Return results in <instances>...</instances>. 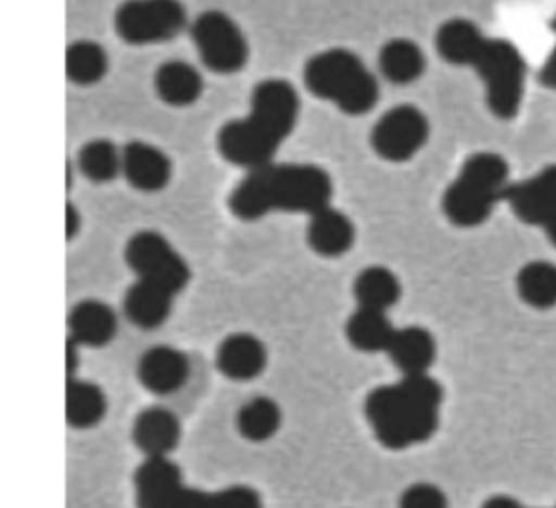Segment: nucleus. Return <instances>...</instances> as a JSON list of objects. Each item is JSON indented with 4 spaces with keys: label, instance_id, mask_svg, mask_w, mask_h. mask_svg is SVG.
<instances>
[{
    "label": "nucleus",
    "instance_id": "nucleus-4",
    "mask_svg": "<svg viewBox=\"0 0 556 508\" xmlns=\"http://www.w3.org/2000/svg\"><path fill=\"white\" fill-rule=\"evenodd\" d=\"M302 80L315 98L332 102L345 115H365L380 98L378 78L348 48H328L308 56Z\"/></svg>",
    "mask_w": 556,
    "mask_h": 508
},
{
    "label": "nucleus",
    "instance_id": "nucleus-18",
    "mask_svg": "<svg viewBox=\"0 0 556 508\" xmlns=\"http://www.w3.org/2000/svg\"><path fill=\"white\" fill-rule=\"evenodd\" d=\"M204 89V78L195 65L185 59L163 61L154 72V91L167 106H189Z\"/></svg>",
    "mask_w": 556,
    "mask_h": 508
},
{
    "label": "nucleus",
    "instance_id": "nucleus-2",
    "mask_svg": "<svg viewBox=\"0 0 556 508\" xmlns=\"http://www.w3.org/2000/svg\"><path fill=\"white\" fill-rule=\"evenodd\" d=\"M332 178L315 163H269L248 172L230 191L228 208L241 221H256L274 211L306 213L330 206Z\"/></svg>",
    "mask_w": 556,
    "mask_h": 508
},
{
    "label": "nucleus",
    "instance_id": "nucleus-21",
    "mask_svg": "<svg viewBox=\"0 0 556 508\" xmlns=\"http://www.w3.org/2000/svg\"><path fill=\"white\" fill-rule=\"evenodd\" d=\"M387 354L404 376L428 373L437 354L434 336L421 326L400 328L395 330Z\"/></svg>",
    "mask_w": 556,
    "mask_h": 508
},
{
    "label": "nucleus",
    "instance_id": "nucleus-29",
    "mask_svg": "<svg viewBox=\"0 0 556 508\" xmlns=\"http://www.w3.org/2000/svg\"><path fill=\"white\" fill-rule=\"evenodd\" d=\"M517 291L534 308L556 306V265L549 261L526 263L517 274Z\"/></svg>",
    "mask_w": 556,
    "mask_h": 508
},
{
    "label": "nucleus",
    "instance_id": "nucleus-17",
    "mask_svg": "<svg viewBox=\"0 0 556 508\" xmlns=\"http://www.w3.org/2000/svg\"><path fill=\"white\" fill-rule=\"evenodd\" d=\"M215 363L217 369L230 380H252L263 373L267 350L254 334L235 332L217 345Z\"/></svg>",
    "mask_w": 556,
    "mask_h": 508
},
{
    "label": "nucleus",
    "instance_id": "nucleus-28",
    "mask_svg": "<svg viewBox=\"0 0 556 508\" xmlns=\"http://www.w3.org/2000/svg\"><path fill=\"white\" fill-rule=\"evenodd\" d=\"M80 174L91 182H111L122 174V148L111 139H91L76 154Z\"/></svg>",
    "mask_w": 556,
    "mask_h": 508
},
{
    "label": "nucleus",
    "instance_id": "nucleus-13",
    "mask_svg": "<svg viewBox=\"0 0 556 508\" xmlns=\"http://www.w3.org/2000/svg\"><path fill=\"white\" fill-rule=\"evenodd\" d=\"M122 176L137 191H161L172 178V158L148 141H128L122 145Z\"/></svg>",
    "mask_w": 556,
    "mask_h": 508
},
{
    "label": "nucleus",
    "instance_id": "nucleus-3",
    "mask_svg": "<svg viewBox=\"0 0 556 508\" xmlns=\"http://www.w3.org/2000/svg\"><path fill=\"white\" fill-rule=\"evenodd\" d=\"M441 399L443 389L432 376H402L367 395L365 417L384 447L406 449L437 432Z\"/></svg>",
    "mask_w": 556,
    "mask_h": 508
},
{
    "label": "nucleus",
    "instance_id": "nucleus-30",
    "mask_svg": "<svg viewBox=\"0 0 556 508\" xmlns=\"http://www.w3.org/2000/svg\"><path fill=\"white\" fill-rule=\"evenodd\" d=\"M237 428L248 441L261 443L276 434L280 428V408L271 397L258 395L241 404L237 412Z\"/></svg>",
    "mask_w": 556,
    "mask_h": 508
},
{
    "label": "nucleus",
    "instance_id": "nucleus-8",
    "mask_svg": "<svg viewBox=\"0 0 556 508\" xmlns=\"http://www.w3.org/2000/svg\"><path fill=\"white\" fill-rule=\"evenodd\" d=\"M189 35L204 67L215 74H237L248 63V41L239 24L224 11L208 9L193 17Z\"/></svg>",
    "mask_w": 556,
    "mask_h": 508
},
{
    "label": "nucleus",
    "instance_id": "nucleus-16",
    "mask_svg": "<svg viewBox=\"0 0 556 508\" xmlns=\"http://www.w3.org/2000/svg\"><path fill=\"white\" fill-rule=\"evenodd\" d=\"M356 228L352 219L332 206H326L308 217L306 243L308 247L326 258H337L354 245Z\"/></svg>",
    "mask_w": 556,
    "mask_h": 508
},
{
    "label": "nucleus",
    "instance_id": "nucleus-9",
    "mask_svg": "<svg viewBox=\"0 0 556 508\" xmlns=\"http://www.w3.org/2000/svg\"><path fill=\"white\" fill-rule=\"evenodd\" d=\"M124 261L141 282L156 284L172 295L180 293L191 269L178 250L156 230H137L124 245Z\"/></svg>",
    "mask_w": 556,
    "mask_h": 508
},
{
    "label": "nucleus",
    "instance_id": "nucleus-10",
    "mask_svg": "<svg viewBox=\"0 0 556 508\" xmlns=\"http://www.w3.org/2000/svg\"><path fill=\"white\" fill-rule=\"evenodd\" d=\"M113 26L128 46L163 43L187 26V11L174 0H128L117 4Z\"/></svg>",
    "mask_w": 556,
    "mask_h": 508
},
{
    "label": "nucleus",
    "instance_id": "nucleus-36",
    "mask_svg": "<svg viewBox=\"0 0 556 508\" xmlns=\"http://www.w3.org/2000/svg\"><path fill=\"white\" fill-rule=\"evenodd\" d=\"M543 230H545V234H547V239H549V243L552 245H556V215L543 226Z\"/></svg>",
    "mask_w": 556,
    "mask_h": 508
},
{
    "label": "nucleus",
    "instance_id": "nucleus-23",
    "mask_svg": "<svg viewBox=\"0 0 556 508\" xmlns=\"http://www.w3.org/2000/svg\"><path fill=\"white\" fill-rule=\"evenodd\" d=\"M380 74L393 85L415 82L426 69L424 50L406 37L389 39L378 52Z\"/></svg>",
    "mask_w": 556,
    "mask_h": 508
},
{
    "label": "nucleus",
    "instance_id": "nucleus-20",
    "mask_svg": "<svg viewBox=\"0 0 556 508\" xmlns=\"http://www.w3.org/2000/svg\"><path fill=\"white\" fill-rule=\"evenodd\" d=\"M486 37L482 30L465 17L445 20L434 33V48L445 63L473 65Z\"/></svg>",
    "mask_w": 556,
    "mask_h": 508
},
{
    "label": "nucleus",
    "instance_id": "nucleus-22",
    "mask_svg": "<svg viewBox=\"0 0 556 508\" xmlns=\"http://www.w3.org/2000/svg\"><path fill=\"white\" fill-rule=\"evenodd\" d=\"M174 295L156 284L135 280L124 295V313L130 323L152 330L159 328L172 313Z\"/></svg>",
    "mask_w": 556,
    "mask_h": 508
},
{
    "label": "nucleus",
    "instance_id": "nucleus-31",
    "mask_svg": "<svg viewBox=\"0 0 556 508\" xmlns=\"http://www.w3.org/2000/svg\"><path fill=\"white\" fill-rule=\"evenodd\" d=\"M400 508H447V499L439 486L430 482H417L402 493Z\"/></svg>",
    "mask_w": 556,
    "mask_h": 508
},
{
    "label": "nucleus",
    "instance_id": "nucleus-19",
    "mask_svg": "<svg viewBox=\"0 0 556 508\" xmlns=\"http://www.w3.org/2000/svg\"><path fill=\"white\" fill-rule=\"evenodd\" d=\"M70 339L78 345L100 347L106 345L117 332L115 310L100 300H80L67 317Z\"/></svg>",
    "mask_w": 556,
    "mask_h": 508
},
{
    "label": "nucleus",
    "instance_id": "nucleus-27",
    "mask_svg": "<svg viewBox=\"0 0 556 508\" xmlns=\"http://www.w3.org/2000/svg\"><path fill=\"white\" fill-rule=\"evenodd\" d=\"M109 54L93 39H78L65 50V74L76 85H96L106 76Z\"/></svg>",
    "mask_w": 556,
    "mask_h": 508
},
{
    "label": "nucleus",
    "instance_id": "nucleus-33",
    "mask_svg": "<svg viewBox=\"0 0 556 508\" xmlns=\"http://www.w3.org/2000/svg\"><path fill=\"white\" fill-rule=\"evenodd\" d=\"M78 230H80V213L72 202H67L65 204V237H67V241L74 239L78 234Z\"/></svg>",
    "mask_w": 556,
    "mask_h": 508
},
{
    "label": "nucleus",
    "instance_id": "nucleus-35",
    "mask_svg": "<svg viewBox=\"0 0 556 508\" xmlns=\"http://www.w3.org/2000/svg\"><path fill=\"white\" fill-rule=\"evenodd\" d=\"M482 508H521L513 497H506V495H495L491 499H486L482 504Z\"/></svg>",
    "mask_w": 556,
    "mask_h": 508
},
{
    "label": "nucleus",
    "instance_id": "nucleus-7",
    "mask_svg": "<svg viewBox=\"0 0 556 508\" xmlns=\"http://www.w3.org/2000/svg\"><path fill=\"white\" fill-rule=\"evenodd\" d=\"M484 82L489 111L500 119H513L526 89V61L506 39H489L471 65Z\"/></svg>",
    "mask_w": 556,
    "mask_h": 508
},
{
    "label": "nucleus",
    "instance_id": "nucleus-24",
    "mask_svg": "<svg viewBox=\"0 0 556 508\" xmlns=\"http://www.w3.org/2000/svg\"><path fill=\"white\" fill-rule=\"evenodd\" d=\"M352 289H354L358 308H371L382 313L391 308L402 293V284L397 276L384 265H369L361 269L354 278Z\"/></svg>",
    "mask_w": 556,
    "mask_h": 508
},
{
    "label": "nucleus",
    "instance_id": "nucleus-34",
    "mask_svg": "<svg viewBox=\"0 0 556 508\" xmlns=\"http://www.w3.org/2000/svg\"><path fill=\"white\" fill-rule=\"evenodd\" d=\"M78 343L74 339H67V347H65V358H67V380L74 378L76 373V367H78V352H76Z\"/></svg>",
    "mask_w": 556,
    "mask_h": 508
},
{
    "label": "nucleus",
    "instance_id": "nucleus-6",
    "mask_svg": "<svg viewBox=\"0 0 556 508\" xmlns=\"http://www.w3.org/2000/svg\"><path fill=\"white\" fill-rule=\"evenodd\" d=\"M135 491L139 508H261L258 493L243 484L215 493L185 486L178 465L167 456L146 458L137 467Z\"/></svg>",
    "mask_w": 556,
    "mask_h": 508
},
{
    "label": "nucleus",
    "instance_id": "nucleus-1",
    "mask_svg": "<svg viewBox=\"0 0 556 508\" xmlns=\"http://www.w3.org/2000/svg\"><path fill=\"white\" fill-rule=\"evenodd\" d=\"M300 115V93L285 78H265L250 93V109L215 135L219 156L245 172L274 163L282 141L293 132Z\"/></svg>",
    "mask_w": 556,
    "mask_h": 508
},
{
    "label": "nucleus",
    "instance_id": "nucleus-11",
    "mask_svg": "<svg viewBox=\"0 0 556 508\" xmlns=\"http://www.w3.org/2000/svg\"><path fill=\"white\" fill-rule=\"evenodd\" d=\"M430 122L415 104H397L378 117L371 126L369 145L389 163L410 161L428 141Z\"/></svg>",
    "mask_w": 556,
    "mask_h": 508
},
{
    "label": "nucleus",
    "instance_id": "nucleus-25",
    "mask_svg": "<svg viewBox=\"0 0 556 508\" xmlns=\"http://www.w3.org/2000/svg\"><path fill=\"white\" fill-rule=\"evenodd\" d=\"M395 328L382 310L356 308L345 323L348 341L361 352H387Z\"/></svg>",
    "mask_w": 556,
    "mask_h": 508
},
{
    "label": "nucleus",
    "instance_id": "nucleus-32",
    "mask_svg": "<svg viewBox=\"0 0 556 508\" xmlns=\"http://www.w3.org/2000/svg\"><path fill=\"white\" fill-rule=\"evenodd\" d=\"M552 30L556 33V15H554V20H552ZM539 80H541V85H545V87H549V89H556V46H554L552 54L547 56L545 65L541 67Z\"/></svg>",
    "mask_w": 556,
    "mask_h": 508
},
{
    "label": "nucleus",
    "instance_id": "nucleus-12",
    "mask_svg": "<svg viewBox=\"0 0 556 508\" xmlns=\"http://www.w3.org/2000/svg\"><path fill=\"white\" fill-rule=\"evenodd\" d=\"M504 200L519 221L545 226L556 215V163L543 167L532 178L510 182Z\"/></svg>",
    "mask_w": 556,
    "mask_h": 508
},
{
    "label": "nucleus",
    "instance_id": "nucleus-14",
    "mask_svg": "<svg viewBox=\"0 0 556 508\" xmlns=\"http://www.w3.org/2000/svg\"><path fill=\"white\" fill-rule=\"evenodd\" d=\"M137 376L150 393L167 395L187 382L189 360L180 350L172 345H154L139 358Z\"/></svg>",
    "mask_w": 556,
    "mask_h": 508
},
{
    "label": "nucleus",
    "instance_id": "nucleus-15",
    "mask_svg": "<svg viewBox=\"0 0 556 508\" xmlns=\"http://www.w3.org/2000/svg\"><path fill=\"white\" fill-rule=\"evenodd\" d=\"M132 441L146 458H165L180 441V421L172 410L150 406L137 415L132 423Z\"/></svg>",
    "mask_w": 556,
    "mask_h": 508
},
{
    "label": "nucleus",
    "instance_id": "nucleus-5",
    "mask_svg": "<svg viewBox=\"0 0 556 508\" xmlns=\"http://www.w3.org/2000/svg\"><path fill=\"white\" fill-rule=\"evenodd\" d=\"M508 163L497 152L469 154L458 176L447 185L441 198L443 215L458 228H473L489 219L493 206L504 200L508 180Z\"/></svg>",
    "mask_w": 556,
    "mask_h": 508
},
{
    "label": "nucleus",
    "instance_id": "nucleus-26",
    "mask_svg": "<svg viewBox=\"0 0 556 508\" xmlns=\"http://www.w3.org/2000/svg\"><path fill=\"white\" fill-rule=\"evenodd\" d=\"M106 412V397L102 389L89 380H67L65 417L74 428H91Z\"/></svg>",
    "mask_w": 556,
    "mask_h": 508
}]
</instances>
